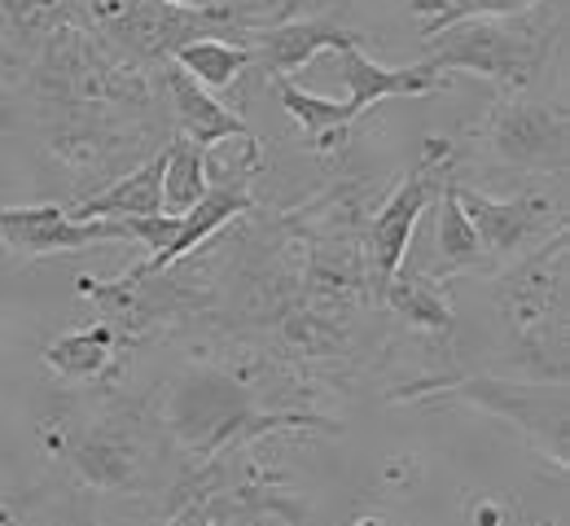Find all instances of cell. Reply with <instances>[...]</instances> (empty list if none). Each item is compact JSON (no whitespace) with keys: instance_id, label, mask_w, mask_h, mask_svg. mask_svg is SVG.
<instances>
[{"instance_id":"obj_1","label":"cell","mask_w":570,"mask_h":526,"mask_svg":"<svg viewBox=\"0 0 570 526\" xmlns=\"http://www.w3.org/2000/svg\"><path fill=\"white\" fill-rule=\"evenodd\" d=\"M163 426L198 460H212V456L242 448L259 435L294 430V426L338 435L334 421H321V417H307V413H264L237 377L219 374V369H185L176 377L167 386V399H163Z\"/></svg>"},{"instance_id":"obj_2","label":"cell","mask_w":570,"mask_h":526,"mask_svg":"<svg viewBox=\"0 0 570 526\" xmlns=\"http://www.w3.org/2000/svg\"><path fill=\"white\" fill-rule=\"evenodd\" d=\"M549 27H527L513 18H461L443 31L426 36V62L430 71H470L522 92L531 79L544 71L549 58Z\"/></svg>"},{"instance_id":"obj_3","label":"cell","mask_w":570,"mask_h":526,"mask_svg":"<svg viewBox=\"0 0 570 526\" xmlns=\"http://www.w3.org/2000/svg\"><path fill=\"white\" fill-rule=\"evenodd\" d=\"M500 311L518 343L540 351V374H549V351L567 360V228L513 259V272L500 281Z\"/></svg>"},{"instance_id":"obj_4","label":"cell","mask_w":570,"mask_h":526,"mask_svg":"<svg viewBox=\"0 0 570 526\" xmlns=\"http://www.w3.org/2000/svg\"><path fill=\"white\" fill-rule=\"evenodd\" d=\"M97 27L124 44L137 62L154 67V62H171V53L198 36H246L242 18L228 4H212V9H185L171 0H88Z\"/></svg>"},{"instance_id":"obj_5","label":"cell","mask_w":570,"mask_h":526,"mask_svg":"<svg viewBox=\"0 0 570 526\" xmlns=\"http://www.w3.org/2000/svg\"><path fill=\"white\" fill-rule=\"evenodd\" d=\"M483 153L488 162L509 171H567L570 119L562 101H497V110L483 123Z\"/></svg>"},{"instance_id":"obj_6","label":"cell","mask_w":570,"mask_h":526,"mask_svg":"<svg viewBox=\"0 0 570 526\" xmlns=\"http://www.w3.org/2000/svg\"><path fill=\"white\" fill-rule=\"evenodd\" d=\"M456 202L470 216V225L483 241L488 264H513L527 250H535L549 228H567V216L544 193H518V198H488L479 189H465L456 180Z\"/></svg>"},{"instance_id":"obj_7","label":"cell","mask_w":570,"mask_h":526,"mask_svg":"<svg viewBox=\"0 0 570 526\" xmlns=\"http://www.w3.org/2000/svg\"><path fill=\"white\" fill-rule=\"evenodd\" d=\"M448 395L518 426L544 456L558 460V469H567V390L562 386H553V395H549V390L513 386V381H497V377H470V381H456Z\"/></svg>"},{"instance_id":"obj_8","label":"cell","mask_w":570,"mask_h":526,"mask_svg":"<svg viewBox=\"0 0 570 526\" xmlns=\"http://www.w3.org/2000/svg\"><path fill=\"white\" fill-rule=\"evenodd\" d=\"M62 451L71 460L75 478L106 496L141 492L145 474H149V448H145L141 430L128 426L124 417H101L97 426L75 430Z\"/></svg>"},{"instance_id":"obj_9","label":"cell","mask_w":570,"mask_h":526,"mask_svg":"<svg viewBox=\"0 0 570 526\" xmlns=\"http://www.w3.org/2000/svg\"><path fill=\"white\" fill-rule=\"evenodd\" d=\"M0 237L13 255L45 259L106 241H128V225L106 216H71L67 207L45 202V207H0Z\"/></svg>"},{"instance_id":"obj_10","label":"cell","mask_w":570,"mask_h":526,"mask_svg":"<svg viewBox=\"0 0 570 526\" xmlns=\"http://www.w3.org/2000/svg\"><path fill=\"white\" fill-rule=\"evenodd\" d=\"M434 150H439V141H430L426 158L400 180V189L386 198V207L373 216V225H368V264H373V281H377V290L400 272V264L409 259V246H413V228L422 220V211H426L430 202H434V193H439V185H443V167H434Z\"/></svg>"},{"instance_id":"obj_11","label":"cell","mask_w":570,"mask_h":526,"mask_svg":"<svg viewBox=\"0 0 570 526\" xmlns=\"http://www.w3.org/2000/svg\"><path fill=\"white\" fill-rule=\"evenodd\" d=\"M338 53V76L347 83V101H343V110H347V119L356 123L364 110H373V106H382V101H391V97H430V92H443L448 88V79L439 76V71H430V67H377L373 58H364V49L356 44H343V49H334Z\"/></svg>"},{"instance_id":"obj_12","label":"cell","mask_w":570,"mask_h":526,"mask_svg":"<svg viewBox=\"0 0 570 526\" xmlns=\"http://www.w3.org/2000/svg\"><path fill=\"white\" fill-rule=\"evenodd\" d=\"M246 36H250L255 62L273 79L303 71V67H307L316 53H325V49H343V44H356L360 40L356 31H347L334 13H321V18H285L277 27L246 31Z\"/></svg>"},{"instance_id":"obj_13","label":"cell","mask_w":570,"mask_h":526,"mask_svg":"<svg viewBox=\"0 0 570 526\" xmlns=\"http://www.w3.org/2000/svg\"><path fill=\"white\" fill-rule=\"evenodd\" d=\"M246 211H255V202H250V193H246L242 185H215V189H207L189 211H180V228H176L171 246L158 250V255H149V264L132 268L128 277H158V272H167L171 264H180L185 255H194L215 228H224L228 220H237V216H246Z\"/></svg>"},{"instance_id":"obj_14","label":"cell","mask_w":570,"mask_h":526,"mask_svg":"<svg viewBox=\"0 0 570 526\" xmlns=\"http://www.w3.org/2000/svg\"><path fill=\"white\" fill-rule=\"evenodd\" d=\"M163 88H167V101H171V115H176L180 132H185L194 146L212 150V146L228 141V137H250L246 119H242V115H233L228 106H219L212 92L189 76L185 67L167 62V71H163Z\"/></svg>"},{"instance_id":"obj_15","label":"cell","mask_w":570,"mask_h":526,"mask_svg":"<svg viewBox=\"0 0 570 526\" xmlns=\"http://www.w3.org/2000/svg\"><path fill=\"white\" fill-rule=\"evenodd\" d=\"M439 232H434V250H439V259H434V268H430L426 277L430 281H439V277H456V272H474V268H488V255H483V241H479V232L470 225V216L461 211V202H456V176H443V185H439Z\"/></svg>"},{"instance_id":"obj_16","label":"cell","mask_w":570,"mask_h":526,"mask_svg":"<svg viewBox=\"0 0 570 526\" xmlns=\"http://www.w3.org/2000/svg\"><path fill=\"white\" fill-rule=\"evenodd\" d=\"M45 365L67 381H97L115 365V325H88L45 343Z\"/></svg>"},{"instance_id":"obj_17","label":"cell","mask_w":570,"mask_h":526,"mask_svg":"<svg viewBox=\"0 0 570 526\" xmlns=\"http://www.w3.org/2000/svg\"><path fill=\"white\" fill-rule=\"evenodd\" d=\"M154 211H163V153H154L145 167H132L128 176H119L110 189L83 198L75 216L124 220V216H154Z\"/></svg>"},{"instance_id":"obj_18","label":"cell","mask_w":570,"mask_h":526,"mask_svg":"<svg viewBox=\"0 0 570 526\" xmlns=\"http://www.w3.org/2000/svg\"><path fill=\"white\" fill-rule=\"evenodd\" d=\"M377 295H382V302H386L400 320H409L413 329H426V334H452V325H456V316H452L448 299L430 286L426 272H409L404 264H400V272H395Z\"/></svg>"},{"instance_id":"obj_19","label":"cell","mask_w":570,"mask_h":526,"mask_svg":"<svg viewBox=\"0 0 570 526\" xmlns=\"http://www.w3.org/2000/svg\"><path fill=\"white\" fill-rule=\"evenodd\" d=\"M207 189H212L207 150L194 146V141L180 132V137L163 150V211L180 216V211H189Z\"/></svg>"},{"instance_id":"obj_20","label":"cell","mask_w":570,"mask_h":526,"mask_svg":"<svg viewBox=\"0 0 570 526\" xmlns=\"http://www.w3.org/2000/svg\"><path fill=\"white\" fill-rule=\"evenodd\" d=\"M171 62L185 67L203 88H233L242 79V71L255 62V53L246 44H233V40H219V36H198V40L180 44L171 53Z\"/></svg>"},{"instance_id":"obj_21","label":"cell","mask_w":570,"mask_h":526,"mask_svg":"<svg viewBox=\"0 0 570 526\" xmlns=\"http://www.w3.org/2000/svg\"><path fill=\"white\" fill-rule=\"evenodd\" d=\"M277 101L285 106V115L307 132V141H312L316 150L343 141L347 128H352V119H347V110H343L338 101H325V97L298 88L289 76H277Z\"/></svg>"},{"instance_id":"obj_22","label":"cell","mask_w":570,"mask_h":526,"mask_svg":"<svg viewBox=\"0 0 570 526\" xmlns=\"http://www.w3.org/2000/svg\"><path fill=\"white\" fill-rule=\"evenodd\" d=\"M75 13V0H0V31L13 49H36L58 36Z\"/></svg>"},{"instance_id":"obj_23","label":"cell","mask_w":570,"mask_h":526,"mask_svg":"<svg viewBox=\"0 0 570 526\" xmlns=\"http://www.w3.org/2000/svg\"><path fill=\"white\" fill-rule=\"evenodd\" d=\"M535 4L540 0H443V9L422 22V40L443 31V27H452V22H461V18H522Z\"/></svg>"},{"instance_id":"obj_24","label":"cell","mask_w":570,"mask_h":526,"mask_svg":"<svg viewBox=\"0 0 570 526\" xmlns=\"http://www.w3.org/2000/svg\"><path fill=\"white\" fill-rule=\"evenodd\" d=\"M171 4H185V9H212V4H224V0H171Z\"/></svg>"},{"instance_id":"obj_25","label":"cell","mask_w":570,"mask_h":526,"mask_svg":"<svg viewBox=\"0 0 570 526\" xmlns=\"http://www.w3.org/2000/svg\"><path fill=\"white\" fill-rule=\"evenodd\" d=\"M0 523H13V514H9V509H0Z\"/></svg>"}]
</instances>
